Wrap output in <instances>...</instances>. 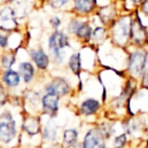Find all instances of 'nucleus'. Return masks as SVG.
Segmentation results:
<instances>
[{"label":"nucleus","instance_id":"1","mask_svg":"<svg viewBox=\"0 0 148 148\" xmlns=\"http://www.w3.org/2000/svg\"><path fill=\"white\" fill-rule=\"evenodd\" d=\"M133 11H122L114 23L108 27L109 37L118 46H127L130 44V25Z\"/></svg>","mask_w":148,"mask_h":148},{"label":"nucleus","instance_id":"2","mask_svg":"<svg viewBox=\"0 0 148 148\" xmlns=\"http://www.w3.org/2000/svg\"><path fill=\"white\" fill-rule=\"evenodd\" d=\"M93 27L91 21L87 17H79L72 15L66 27V33L73 36L82 44H89L91 42Z\"/></svg>","mask_w":148,"mask_h":148},{"label":"nucleus","instance_id":"3","mask_svg":"<svg viewBox=\"0 0 148 148\" xmlns=\"http://www.w3.org/2000/svg\"><path fill=\"white\" fill-rule=\"evenodd\" d=\"M65 48H70V37L62 29H54L48 38V50L56 63H63Z\"/></svg>","mask_w":148,"mask_h":148},{"label":"nucleus","instance_id":"4","mask_svg":"<svg viewBox=\"0 0 148 148\" xmlns=\"http://www.w3.org/2000/svg\"><path fill=\"white\" fill-rule=\"evenodd\" d=\"M139 9L133 10L130 25V44L136 48H144L148 45V27L144 25Z\"/></svg>","mask_w":148,"mask_h":148},{"label":"nucleus","instance_id":"5","mask_svg":"<svg viewBox=\"0 0 148 148\" xmlns=\"http://www.w3.org/2000/svg\"><path fill=\"white\" fill-rule=\"evenodd\" d=\"M148 52L144 48H136L135 51L130 52L127 62V71L133 78L141 77L144 70L147 68Z\"/></svg>","mask_w":148,"mask_h":148},{"label":"nucleus","instance_id":"6","mask_svg":"<svg viewBox=\"0 0 148 148\" xmlns=\"http://www.w3.org/2000/svg\"><path fill=\"white\" fill-rule=\"evenodd\" d=\"M17 135L16 121L9 111L0 114V142L9 144Z\"/></svg>","mask_w":148,"mask_h":148},{"label":"nucleus","instance_id":"7","mask_svg":"<svg viewBox=\"0 0 148 148\" xmlns=\"http://www.w3.org/2000/svg\"><path fill=\"white\" fill-rule=\"evenodd\" d=\"M18 29V19L14 7L11 4L0 6V31L3 33H13Z\"/></svg>","mask_w":148,"mask_h":148},{"label":"nucleus","instance_id":"8","mask_svg":"<svg viewBox=\"0 0 148 148\" xmlns=\"http://www.w3.org/2000/svg\"><path fill=\"white\" fill-rule=\"evenodd\" d=\"M118 4H119V2L112 1V2L108 3L106 5L99 6L93 15L99 18L101 25L109 27L114 23V21L119 16L120 13L122 12L118 7Z\"/></svg>","mask_w":148,"mask_h":148},{"label":"nucleus","instance_id":"9","mask_svg":"<svg viewBox=\"0 0 148 148\" xmlns=\"http://www.w3.org/2000/svg\"><path fill=\"white\" fill-rule=\"evenodd\" d=\"M97 9V0H71L70 13L79 17L89 18Z\"/></svg>","mask_w":148,"mask_h":148},{"label":"nucleus","instance_id":"10","mask_svg":"<svg viewBox=\"0 0 148 148\" xmlns=\"http://www.w3.org/2000/svg\"><path fill=\"white\" fill-rule=\"evenodd\" d=\"M107 138L99 126L87 130L81 142L82 148H107Z\"/></svg>","mask_w":148,"mask_h":148},{"label":"nucleus","instance_id":"11","mask_svg":"<svg viewBox=\"0 0 148 148\" xmlns=\"http://www.w3.org/2000/svg\"><path fill=\"white\" fill-rule=\"evenodd\" d=\"M71 89V85L65 77L56 76L48 84H46L45 92L54 93V95L62 97L69 95Z\"/></svg>","mask_w":148,"mask_h":148},{"label":"nucleus","instance_id":"12","mask_svg":"<svg viewBox=\"0 0 148 148\" xmlns=\"http://www.w3.org/2000/svg\"><path fill=\"white\" fill-rule=\"evenodd\" d=\"M59 103L60 97L54 95V93L45 92L41 97V105L42 110L45 115H48L50 118L54 119L57 116L59 112Z\"/></svg>","mask_w":148,"mask_h":148},{"label":"nucleus","instance_id":"13","mask_svg":"<svg viewBox=\"0 0 148 148\" xmlns=\"http://www.w3.org/2000/svg\"><path fill=\"white\" fill-rule=\"evenodd\" d=\"M29 56L37 69H39L40 71H47L51 61H50V56L46 53L43 48L39 47L32 49L29 52Z\"/></svg>","mask_w":148,"mask_h":148},{"label":"nucleus","instance_id":"14","mask_svg":"<svg viewBox=\"0 0 148 148\" xmlns=\"http://www.w3.org/2000/svg\"><path fill=\"white\" fill-rule=\"evenodd\" d=\"M101 109V103L95 97H88L81 101L79 106V113L83 117H89L97 114Z\"/></svg>","mask_w":148,"mask_h":148},{"label":"nucleus","instance_id":"15","mask_svg":"<svg viewBox=\"0 0 148 148\" xmlns=\"http://www.w3.org/2000/svg\"><path fill=\"white\" fill-rule=\"evenodd\" d=\"M21 76L18 71L9 68L4 69L1 75V82L7 87V88H15L21 84Z\"/></svg>","mask_w":148,"mask_h":148},{"label":"nucleus","instance_id":"16","mask_svg":"<svg viewBox=\"0 0 148 148\" xmlns=\"http://www.w3.org/2000/svg\"><path fill=\"white\" fill-rule=\"evenodd\" d=\"M18 73L21 74V79L25 83H31L36 76V67L32 62L23 61L19 63Z\"/></svg>","mask_w":148,"mask_h":148},{"label":"nucleus","instance_id":"17","mask_svg":"<svg viewBox=\"0 0 148 148\" xmlns=\"http://www.w3.org/2000/svg\"><path fill=\"white\" fill-rule=\"evenodd\" d=\"M79 133L74 128H68L63 131L62 135V148H72L78 143Z\"/></svg>","mask_w":148,"mask_h":148},{"label":"nucleus","instance_id":"18","mask_svg":"<svg viewBox=\"0 0 148 148\" xmlns=\"http://www.w3.org/2000/svg\"><path fill=\"white\" fill-rule=\"evenodd\" d=\"M68 68L73 74L80 76L81 70H82V65H81V53L76 52L73 53L68 59Z\"/></svg>","mask_w":148,"mask_h":148},{"label":"nucleus","instance_id":"19","mask_svg":"<svg viewBox=\"0 0 148 148\" xmlns=\"http://www.w3.org/2000/svg\"><path fill=\"white\" fill-rule=\"evenodd\" d=\"M58 129H59V127L53 122L50 121V123L44 128L43 132H42L43 139L46 142H55L58 136Z\"/></svg>","mask_w":148,"mask_h":148},{"label":"nucleus","instance_id":"20","mask_svg":"<svg viewBox=\"0 0 148 148\" xmlns=\"http://www.w3.org/2000/svg\"><path fill=\"white\" fill-rule=\"evenodd\" d=\"M109 37V29L103 25H97L93 27L91 42L93 44H101Z\"/></svg>","mask_w":148,"mask_h":148},{"label":"nucleus","instance_id":"21","mask_svg":"<svg viewBox=\"0 0 148 148\" xmlns=\"http://www.w3.org/2000/svg\"><path fill=\"white\" fill-rule=\"evenodd\" d=\"M23 130L27 132L29 135H36L40 132L41 130V127H40V123L39 121L35 119V117H29V118H27L25 120L23 124Z\"/></svg>","mask_w":148,"mask_h":148},{"label":"nucleus","instance_id":"22","mask_svg":"<svg viewBox=\"0 0 148 148\" xmlns=\"http://www.w3.org/2000/svg\"><path fill=\"white\" fill-rule=\"evenodd\" d=\"M50 7L54 10H64L68 8L70 9L71 0H46Z\"/></svg>","mask_w":148,"mask_h":148},{"label":"nucleus","instance_id":"23","mask_svg":"<svg viewBox=\"0 0 148 148\" xmlns=\"http://www.w3.org/2000/svg\"><path fill=\"white\" fill-rule=\"evenodd\" d=\"M0 63H1L3 70L11 68L13 64L15 63V54L12 53V52H6V53H4L1 56V58H0Z\"/></svg>","mask_w":148,"mask_h":148},{"label":"nucleus","instance_id":"24","mask_svg":"<svg viewBox=\"0 0 148 148\" xmlns=\"http://www.w3.org/2000/svg\"><path fill=\"white\" fill-rule=\"evenodd\" d=\"M128 144L127 134L122 133L120 135L116 136L113 140V147L114 148H125Z\"/></svg>","mask_w":148,"mask_h":148},{"label":"nucleus","instance_id":"25","mask_svg":"<svg viewBox=\"0 0 148 148\" xmlns=\"http://www.w3.org/2000/svg\"><path fill=\"white\" fill-rule=\"evenodd\" d=\"M142 2L143 0H125L123 3V11H133L138 8Z\"/></svg>","mask_w":148,"mask_h":148},{"label":"nucleus","instance_id":"26","mask_svg":"<svg viewBox=\"0 0 148 148\" xmlns=\"http://www.w3.org/2000/svg\"><path fill=\"white\" fill-rule=\"evenodd\" d=\"M49 23L53 29V31L54 29H60V27H62V19L59 15H53L49 19Z\"/></svg>","mask_w":148,"mask_h":148},{"label":"nucleus","instance_id":"27","mask_svg":"<svg viewBox=\"0 0 148 148\" xmlns=\"http://www.w3.org/2000/svg\"><path fill=\"white\" fill-rule=\"evenodd\" d=\"M9 47V35L0 31V48L7 49Z\"/></svg>","mask_w":148,"mask_h":148},{"label":"nucleus","instance_id":"28","mask_svg":"<svg viewBox=\"0 0 148 148\" xmlns=\"http://www.w3.org/2000/svg\"><path fill=\"white\" fill-rule=\"evenodd\" d=\"M138 9L142 15L148 17V0H143V2L139 5Z\"/></svg>","mask_w":148,"mask_h":148},{"label":"nucleus","instance_id":"29","mask_svg":"<svg viewBox=\"0 0 148 148\" xmlns=\"http://www.w3.org/2000/svg\"><path fill=\"white\" fill-rule=\"evenodd\" d=\"M140 78H141V86L145 89H148V68L144 70Z\"/></svg>","mask_w":148,"mask_h":148},{"label":"nucleus","instance_id":"30","mask_svg":"<svg viewBox=\"0 0 148 148\" xmlns=\"http://www.w3.org/2000/svg\"><path fill=\"white\" fill-rule=\"evenodd\" d=\"M4 99H5V89L1 85V83H0V106L3 105V103L5 101Z\"/></svg>","mask_w":148,"mask_h":148},{"label":"nucleus","instance_id":"31","mask_svg":"<svg viewBox=\"0 0 148 148\" xmlns=\"http://www.w3.org/2000/svg\"><path fill=\"white\" fill-rule=\"evenodd\" d=\"M14 0H0V6L1 5H5V4H11Z\"/></svg>","mask_w":148,"mask_h":148},{"label":"nucleus","instance_id":"32","mask_svg":"<svg viewBox=\"0 0 148 148\" xmlns=\"http://www.w3.org/2000/svg\"><path fill=\"white\" fill-rule=\"evenodd\" d=\"M113 1H116V2H119V3H124V2H125V0H113Z\"/></svg>","mask_w":148,"mask_h":148},{"label":"nucleus","instance_id":"33","mask_svg":"<svg viewBox=\"0 0 148 148\" xmlns=\"http://www.w3.org/2000/svg\"><path fill=\"white\" fill-rule=\"evenodd\" d=\"M49 148H62V146H51Z\"/></svg>","mask_w":148,"mask_h":148}]
</instances>
